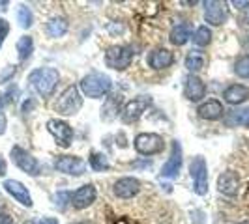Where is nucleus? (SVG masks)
I'll list each match as a JSON object with an SVG mask.
<instances>
[{"label":"nucleus","mask_w":249,"mask_h":224,"mask_svg":"<svg viewBox=\"0 0 249 224\" xmlns=\"http://www.w3.org/2000/svg\"><path fill=\"white\" fill-rule=\"evenodd\" d=\"M234 73L240 79H249V54L238 58L236 64H234Z\"/></svg>","instance_id":"obj_29"},{"label":"nucleus","mask_w":249,"mask_h":224,"mask_svg":"<svg viewBox=\"0 0 249 224\" xmlns=\"http://www.w3.org/2000/svg\"><path fill=\"white\" fill-rule=\"evenodd\" d=\"M217 191L225 196H234L240 191V176L234 170H227L217 177Z\"/></svg>","instance_id":"obj_14"},{"label":"nucleus","mask_w":249,"mask_h":224,"mask_svg":"<svg viewBox=\"0 0 249 224\" xmlns=\"http://www.w3.org/2000/svg\"><path fill=\"white\" fill-rule=\"evenodd\" d=\"M54 168L68 176H83L87 172V162L75 155H60L54 161Z\"/></svg>","instance_id":"obj_10"},{"label":"nucleus","mask_w":249,"mask_h":224,"mask_svg":"<svg viewBox=\"0 0 249 224\" xmlns=\"http://www.w3.org/2000/svg\"><path fill=\"white\" fill-rule=\"evenodd\" d=\"M60 80V73L54 67H37L28 75V82L36 88L41 97H51Z\"/></svg>","instance_id":"obj_1"},{"label":"nucleus","mask_w":249,"mask_h":224,"mask_svg":"<svg viewBox=\"0 0 249 224\" xmlns=\"http://www.w3.org/2000/svg\"><path fill=\"white\" fill-rule=\"evenodd\" d=\"M197 112H199V116L202 118V120H210V122H213V120H219V118L223 116L225 109L217 99H208V101H204L202 105H199Z\"/></svg>","instance_id":"obj_19"},{"label":"nucleus","mask_w":249,"mask_h":224,"mask_svg":"<svg viewBox=\"0 0 249 224\" xmlns=\"http://www.w3.org/2000/svg\"><path fill=\"white\" fill-rule=\"evenodd\" d=\"M68 202L71 204V192H58V194H56V206H58L60 209H66Z\"/></svg>","instance_id":"obj_31"},{"label":"nucleus","mask_w":249,"mask_h":224,"mask_svg":"<svg viewBox=\"0 0 249 224\" xmlns=\"http://www.w3.org/2000/svg\"><path fill=\"white\" fill-rule=\"evenodd\" d=\"M184 94L189 101L197 103L206 96V84L200 80L197 75H189L186 79V86H184Z\"/></svg>","instance_id":"obj_17"},{"label":"nucleus","mask_w":249,"mask_h":224,"mask_svg":"<svg viewBox=\"0 0 249 224\" xmlns=\"http://www.w3.org/2000/svg\"><path fill=\"white\" fill-rule=\"evenodd\" d=\"M246 49L249 50V37H248V39H246Z\"/></svg>","instance_id":"obj_40"},{"label":"nucleus","mask_w":249,"mask_h":224,"mask_svg":"<svg viewBox=\"0 0 249 224\" xmlns=\"http://www.w3.org/2000/svg\"><path fill=\"white\" fill-rule=\"evenodd\" d=\"M242 21H244L246 25H249V8H246L244 13H242Z\"/></svg>","instance_id":"obj_37"},{"label":"nucleus","mask_w":249,"mask_h":224,"mask_svg":"<svg viewBox=\"0 0 249 224\" xmlns=\"http://www.w3.org/2000/svg\"><path fill=\"white\" fill-rule=\"evenodd\" d=\"M32 50H34V41H32V37L30 36L19 37V41H17V52H19V60H21V62H25L26 58L32 54Z\"/></svg>","instance_id":"obj_25"},{"label":"nucleus","mask_w":249,"mask_h":224,"mask_svg":"<svg viewBox=\"0 0 249 224\" xmlns=\"http://www.w3.org/2000/svg\"><path fill=\"white\" fill-rule=\"evenodd\" d=\"M2 187H4L19 204H23L26 208H32V196H30L28 189H26L21 181H17V179H6Z\"/></svg>","instance_id":"obj_16"},{"label":"nucleus","mask_w":249,"mask_h":224,"mask_svg":"<svg viewBox=\"0 0 249 224\" xmlns=\"http://www.w3.org/2000/svg\"><path fill=\"white\" fill-rule=\"evenodd\" d=\"M73 224H90V223H87V221H81V223H73Z\"/></svg>","instance_id":"obj_41"},{"label":"nucleus","mask_w":249,"mask_h":224,"mask_svg":"<svg viewBox=\"0 0 249 224\" xmlns=\"http://www.w3.org/2000/svg\"><path fill=\"white\" fill-rule=\"evenodd\" d=\"M90 166H92V170H96V172H103V170H109V168H111L107 157H105L103 153H98V151H94V153L90 155Z\"/></svg>","instance_id":"obj_27"},{"label":"nucleus","mask_w":249,"mask_h":224,"mask_svg":"<svg viewBox=\"0 0 249 224\" xmlns=\"http://www.w3.org/2000/svg\"><path fill=\"white\" fill-rule=\"evenodd\" d=\"M152 105V97L148 96H139L133 97L131 101H127L122 109V120L125 124H131V122H137L139 118L148 111V107Z\"/></svg>","instance_id":"obj_8"},{"label":"nucleus","mask_w":249,"mask_h":224,"mask_svg":"<svg viewBox=\"0 0 249 224\" xmlns=\"http://www.w3.org/2000/svg\"><path fill=\"white\" fill-rule=\"evenodd\" d=\"M133 146L141 155H158L163 151V138L156 133H141L133 140Z\"/></svg>","instance_id":"obj_7"},{"label":"nucleus","mask_w":249,"mask_h":224,"mask_svg":"<svg viewBox=\"0 0 249 224\" xmlns=\"http://www.w3.org/2000/svg\"><path fill=\"white\" fill-rule=\"evenodd\" d=\"M112 88L111 79L107 75L100 73V71H92V73L85 75L79 82V90L87 96V97H92V99H100V97H105Z\"/></svg>","instance_id":"obj_2"},{"label":"nucleus","mask_w":249,"mask_h":224,"mask_svg":"<svg viewBox=\"0 0 249 224\" xmlns=\"http://www.w3.org/2000/svg\"><path fill=\"white\" fill-rule=\"evenodd\" d=\"M191 34H193L191 23H178L176 26H173V30L169 34V39H171L173 45L182 47V45H186L187 41L191 39Z\"/></svg>","instance_id":"obj_20"},{"label":"nucleus","mask_w":249,"mask_h":224,"mask_svg":"<svg viewBox=\"0 0 249 224\" xmlns=\"http://www.w3.org/2000/svg\"><path fill=\"white\" fill-rule=\"evenodd\" d=\"M133 49L127 45H114L105 52V64L107 67L116 69V71H124L133 62Z\"/></svg>","instance_id":"obj_4"},{"label":"nucleus","mask_w":249,"mask_h":224,"mask_svg":"<svg viewBox=\"0 0 249 224\" xmlns=\"http://www.w3.org/2000/svg\"><path fill=\"white\" fill-rule=\"evenodd\" d=\"M81 107H83L81 90L75 84H71V86H68L60 94V97H58L56 105H54V111L58 112V114H62V116H73V114L81 111Z\"/></svg>","instance_id":"obj_3"},{"label":"nucleus","mask_w":249,"mask_h":224,"mask_svg":"<svg viewBox=\"0 0 249 224\" xmlns=\"http://www.w3.org/2000/svg\"><path fill=\"white\" fill-rule=\"evenodd\" d=\"M175 64V54L169 49H156L148 54V65L152 69H167Z\"/></svg>","instance_id":"obj_18"},{"label":"nucleus","mask_w":249,"mask_h":224,"mask_svg":"<svg viewBox=\"0 0 249 224\" xmlns=\"http://www.w3.org/2000/svg\"><path fill=\"white\" fill-rule=\"evenodd\" d=\"M17 21H19V26H21V28H30L32 23H34V15L30 12V8L19 6V10H17Z\"/></svg>","instance_id":"obj_28"},{"label":"nucleus","mask_w":249,"mask_h":224,"mask_svg":"<svg viewBox=\"0 0 249 224\" xmlns=\"http://www.w3.org/2000/svg\"><path fill=\"white\" fill-rule=\"evenodd\" d=\"M12 159H13V162L25 172V174L32 176V177L39 176V172H41L39 161H37L30 151H26V149L21 148V146H13L12 148Z\"/></svg>","instance_id":"obj_6"},{"label":"nucleus","mask_w":249,"mask_h":224,"mask_svg":"<svg viewBox=\"0 0 249 224\" xmlns=\"http://www.w3.org/2000/svg\"><path fill=\"white\" fill-rule=\"evenodd\" d=\"M68 21L64 17H54L45 25V34L49 37H62L68 32Z\"/></svg>","instance_id":"obj_22"},{"label":"nucleus","mask_w":249,"mask_h":224,"mask_svg":"<svg viewBox=\"0 0 249 224\" xmlns=\"http://www.w3.org/2000/svg\"><path fill=\"white\" fill-rule=\"evenodd\" d=\"M193 43L197 45V47H206V45H210V41H212V30L208 28V26H199L195 32H193Z\"/></svg>","instance_id":"obj_24"},{"label":"nucleus","mask_w":249,"mask_h":224,"mask_svg":"<svg viewBox=\"0 0 249 224\" xmlns=\"http://www.w3.org/2000/svg\"><path fill=\"white\" fill-rule=\"evenodd\" d=\"M229 125H244L249 127V107L242 109V111H231L229 118H227Z\"/></svg>","instance_id":"obj_26"},{"label":"nucleus","mask_w":249,"mask_h":224,"mask_svg":"<svg viewBox=\"0 0 249 224\" xmlns=\"http://www.w3.org/2000/svg\"><path fill=\"white\" fill-rule=\"evenodd\" d=\"M189 172L193 177V191L199 196H204L208 192V166H206L204 157H200V155L195 157L189 164Z\"/></svg>","instance_id":"obj_5"},{"label":"nucleus","mask_w":249,"mask_h":224,"mask_svg":"<svg viewBox=\"0 0 249 224\" xmlns=\"http://www.w3.org/2000/svg\"><path fill=\"white\" fill-rule=\"evenodd\" d=\"M96 194H98L96 192V187L90 185V183L79 187L73 194H71V206H73L75 209H85V208L92 206L96 202Z\"/></svg>","instance_id":"obj_13"},{"label":"nucleus","mask_w":249,"mask_h":224,"mask_svg":"<svg viewBox=\"0 0 249 224\" xmlns=\"http://www.w3.org/2000/svg\"><path fill=\"white\" fill-rule=\"evenodd\" d=\"M223 99L229 105H240L249 99V88L244 84H231L229 88H225Z\"/></svg>","instance_id":"obj_21"},{"label":"nucleus","mask_w":249,"mask_h":224,"mask_svg":"<svg viewBox=\"0 0 249 224\" xmlns=\"http://www.w3.org/2000/svg\"><path fill=\"white\" fill-rule=\"evenodd\" d=\"M206 64V56L200 50H191L186 56V67L187 71H191V75H195L197 71H200Z\"/></svg>","instance_id":"obj_23"},{"label":"nucleus","mask_w":249,"mask_h":224,"mask_svg":"<svg viewBox=\"0 0 249 224\" xmlns=\"http://www.w3.org/2000/svg\"><path fill=\"white\" fill-rule=\"evenodd\" d=\"M25 224H43L41 221H28V223H25Z\"/></svg>","instance_id":"obj_39"},{"label":"nucleus","mask_w":249,"mask_h":224,"mask_svg":"<svg viewBox=\"0 0 249 224\" xmlns=\"http://www.w3.org/2000/svg\"><path fill=\"white\" fill-rule=\"evenodd\" d=\"M47 131L54 137L56 144H58L60 148H70V146H71V140H73V129H71V125L68 124V122L53 118V120L47 122Z\"/></svg>","instance_id":"obj_9"},{"label":"nucleus","mask_w":249,"mask_h":224,"mask_svg":"<svg viewBox=\"0 0 249 224\" xmlns=\"http://www.w3.org/2000/svg\"><path fill=\"white\" fill-rule=\"evenodd\" d=\"M112 191H114V194H116L118 198L129 200V198H133L139 191H141V183H139V179H135V177H120V179L114 183Z\"/></svg>","instance_id":"obj_15"},{"label":"nucleus","mask_w":249,"mask_h":224,"mask_svg":"<svg viewBox=\"0 0 249 224\" xmlns=\"http://www.w3.org/2000/svg\"><path fill=\"white\" fill-rule=\"evenodd\" d=\"M17 73V67L15 65H8V67H4L2 69V73H0V84H6V82H10L13 77Z\"/></svg>","instance_id":"obj_30"},{"label":"nucleus","mask_w":249,"mask_h":224,"mask_svg":"<svg viewBox=\"0 0 249 224\" xmlns=\"http://www.w3.org/2000/svg\"><path fill=\"white\" fill-rule=\"evenodd\" d=\"M41 223H43V224H58V221H56V219H51V217H49V219H43Z\"/></svg>","instance_id":"obj_38"},{"label":"nucleus","mask_w":249,"mask_h":224,"mask_svg":"<svg viewBox=\"0 0 249 224\" xmlns=\"http://www.w3.org/2000/svg\"><path fill=\"white\" fill-rule=\"evenodd\" d=\"M6 127H8V120H6V114L0 111V135L6 133Z\"/></svg>","instance_id":"obj_33"},{"label":"nucleus","mask_w":249,"mask_h":224,"mask_svg":"<svg viewBox=\"0 0 249 224\" xmlns=\"http://www.w3.org/2000/svg\"><path fill=\"white\" fill-rule=\"evenodd\" d=\"M232 6H236V8H249V2H242V0H234V2H232Z\"/></svg>","instance_id":"obj_36"},{"label":"nucleus","mask_w":249,"mask_h":224,"mask_svg":"<svg viewBox=\"0 0 249 224\" xmlns=\"http://www.w3.org/2000/svg\"><path fill=\"white\" fill-rule=\"evenodd\" d=\"M6 170H8V168H6V161L0 157V177H2V176H6Z\"/></svg>","instance_id":"obj_35"},{"label":"nucleus","mask_w":249,"mask_h":224,"mask_svg":"<svg viewBox=\"0 0 249 224\" xmlns=\"http://www.w3.org/2000/svg\"><path fill=\"white\" fill-rule=\"evenodd\" d=\"M0 224H13V217L8 213H0Z\"/></svg>","instance_id":"obj_34"},{"label":"nucleus","mask_w":249,"mask_h":224,"mask_svg":"<svg viewBox=\"0 0 249 224\" xmlns=\"http://www.w3.org/2000/svg\"><path fill=\"white\" fill-rule=\"evenodd\" d=\"M8 32H10V23L6 21V19H0V45L4 43V39L8 36Z\"/></svg>","instance_id":"obj_32"},{"label":"nucleus","mask_w":249,"mask_h":224,"mask_svg":"<svg viewBox=\"0 0 249 224\" xmlns=\"http://www.w3.org/2000/svg\"><path fill=\"white\" fill-rule=\"evenodd\" d=\"M236 224H249V221H242V223H236Z\"/></svg>","instance_id":"obj_42"},{"label":"nucleus","mask_w":249,"mask_h":224,"mask_svg":"<svg viewBox=\"0 0 249 224\" xmlns=\"http://www.w3.org/2000/svg\"><path fill=\"white\" fill-rule=\"evenodd\" d=\"M204 21L212 26H221L227 21V4L225 2H204Z\"/></svg>","instance_id":"obj_12"},{"label":"nucleus","mask_w":249,"mask_h":224,"mask_svg":"<svg viewBox=\"0 0 249 224\" xmlns=\"http://www.w3.org/2000/svg\"><path fill=\"white\" fill-rule=\"evenodd\" d=\"M182 146L178 140H173V149H171V157L167 159V162L163 164L161 168V177L167 179H175L180 174V168H182Z\"/></svg>","instance_id":"obj_11"}]
</instances>
